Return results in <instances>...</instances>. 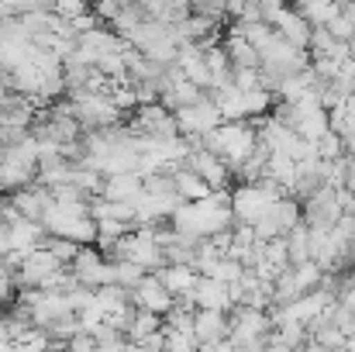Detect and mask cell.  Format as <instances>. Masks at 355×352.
I'll return each instance as SVG.
<instances>
[{"instance_id": "obj_1", "label": "cell", "mask_w": 355, "mask_h": 352, "mask_svg": "<svg viewBox=\"0 0 355 352\" xmlns=\"http://www.w3.org/2000/svg\"><path fill=\"white\" fill-rule=\"evenodd\" d=\"M235 225L232 218V190H214L211 197L197 201V204H180L169 218V228L183 238L193 242H207L218 232H228Z\"/></svg>"}, {"instance_id": "obj_2", "label": "cell", "mask_w": 355, "mask_h": 352, "mask_svg": "<svg viewBox=\"0 0 355 352\" xmlns=\"http://www.w3.org/2000/svg\"><path fill=\"white\" fill-rule=\"evenodd\" d=\"M255 145H259V138H255V124H252V121H232V124H221L218 131H211V135L200 138V149L211 152V156H218L232 173H235L238 166L255 152Z\"/></svg>"}, {"instance_id": "obj_3", "label": "cell", "mask_w": 355, "mask_h": 352, "mask_svg": "<svg viewBox=\"0 0 355 352\" xmlns=\"http://www.w3.org/2000/svg\"><path fill=\"white\" fill-rule=\"evenodd\" d=\"M42 232L76 242V245H94L97 242V225L90 218V201L87 204H55L42 218Z\"/></svg>"}, {"instance_id": "obj_4", "label": "cell", "mask_w": 355, "mask_h": 352, "mask_svg": "<svg viewBox=\"0 0 355 352\" xmlns=\"http://www.w3.org/2000/svg\"><path fill=\"white\" fill-rule=\"evenodd\" d=\"M173 121H176L180 138H204V135H211V131H218V128L225 124L218 104H214L211 97H200L197 104L180 108V111L173 115Z\"/></svg>"}, {"instance_id": "obj_5", "label": "cell", "mask_w": 355, "mask_h": 352, "mask_svg": "<svg viewBox=\"0 0 355 352\" xmlns=\"http://www.w3.org/2000/svg\"><path fill=\"white\" fill-rule=\"evenodd\" d=\"M69 273H73V280H76L80 287H87V290H101V287L111 283V262H107L94 245H83V249L76 252Z\"/></svg>"}, {"instance_id": "obj_6", "label": "cell", "mask_w": 355, "mask_h": 352, "mask_svg": "<svg viewBox=\"0 0 355 352\" xmlns=\"http://www.w3.org/2000/svg\"><path fill=\"white\" fill-rule=\"evenodd\" d=\"M180 166L190 169L197 180H204L211 190H228V187H232V169H228L218 156H211V152H204V149H190V156H187Z\"/></svg>"}, {"instance_id": "obj_7", "label": "cell", "mask_w": 355, "mask_h": 352, "mask_svg": "<svg viewBox=\"0 0 355 352\" xmlns=\"http://www.w3.org/2000/svg\"><path fill=\"white\" fill-rule=\"evenodd\" d=\"M3 201L10 204V211H14L17 218L35 221V225H42L45 211L52 208V194H49L45 187H38V183H31V187H24V190H17V194H10V197H3Z\"/></svg>"}, {"instance_id": "obj_8", "label": "cell", "mask_w": 355, "mask_h": 352, "mask_svg": "<svg viewBox=\"0 0 355 352\" xmlns=\"http://www.w3.org/2000/svg\"><path fill=\"white\" fill-rule=\"evenodd\" d=\"M128 297H131V308H135V311H148V315H155V318H166L169 308H173V297H169L166 287L155 280V273H148Z\"/></svg>"}, {"instance_id": "obj_9", "label": "cell", "mask_w": 355, "mask_h": 352, "mask_svg": "<svg viewBox=\"0 0 355 352\" xmlns=\"http://www.w3.org/2000/svg\"><path fill=\"white\" fill-rule=\"evenodd\" d=\"M193 342H197V349L228 342V315L225 311H193Z\"/></svg>"}, {"instance_id": "obj_10", "label": "cell", "mask_w": 355, "mask_h": 352, "mask_svg": "<svg viewBox=\"0 0 355 352\" xmlns=\"http://www.w3.org/2000/svg\"><path fill=\"white\" fill-rule=\"evenodd\" d=\"M141 194H145V187H141V176H138V173L107 176V180H104V190H101L104 201H111V204H131V208L141 201Z\"/></svg>"}, {"instance_id": "obj_11", "label": "cell", "mask_w": 355, "mask_h": 352, "mask_svg": "<svg viewBox=\"0 0 355 352\" xmlns=\"http://www.w3.org/2000/svg\"><path fill=\"white\" fill-rule=\"evenodd\" d=\"M190 297H193L197 311H225V315L232 311V297H228V287H225V283H218V280H211V276H200Z\"/></svg>"}, {"instance_id": "obj_12", "label": "cell", "mask_w": 355, "mask_h": 352, "mask_svg": "<svg viewBox=\"0 0 355 352\" xmlns=\"http://www.w3.org/2000/svg\"><path fill=\"white\" fill-rule=\"evenodd\" d=\"M155 280H159V283L166 287V294L176 301V297H190L200 276H197L190 266H162V269L155 273Z\"/></svg>"}, {"instance_id": "obj_13", "label": "cell", "mask_w": 355, "mask_h": 352, "mask_svg": "<svg viewBox=\"0 0 355 352\" xmlns=\"http://www.w3.org/2000/svg\"><path fill=\"white\" fill-rule=\"evenodd\" d=\"M221 49H225V56H228V62H232V69H259L262 66V59H259V52L245 42V38H235V35H225L221 38Z\"/></svg>"}, {"instance_id": "obj_14", "label": "cell", "mask_w": 355, "mask_h": 352, "mask_svg": "<svg viewBox=\"0 0 355 352\" xmlns=\"http://www.w3.org/2000/svg\"><path fill=\"white\" fill-rule=\"evenodd\" d=\"M173 187H176V197H180L183 204H197V201H204V197L214 194L204 180H197V176H193L190 169H183V166L173 173Z\"/></svg>"}, {"instance_id": "obj_15", "label": "cell", "mask_w": 355, "mask_h": 352, "mask_svg": "<svg viewBox=\"0 0 355 352\" xmlns=\"http://www.w3.org/2000/svg\"><path fill=\"white\" fill-rule=\"evenodd\" d=\"M159 332H162V318H155V315H148V311H135V318H131V328H128L124 342L141 346V342H148V339H152V335H159Z\"/></svg>"}, {"instance_id": "obj_16", "label": "cell", "mask_w": 355, "mask_h": 352, "mask_svg": "<svg viewBox=\"0 0 355 352\" xmlns=\"http://www.w3.org/2000/svg\"><path fill=\"white\" fill-rule=\"evenodd\" d=\"M328 131H335L338 138L355 135V97L342 101L338 108H331V111H328Z\"/></svg>"}, {"instance_id": "obj_17", "label": "cell", "mask_w": 355, "mask_h": 352, "mask_svg": "<svg viewBox=\"0 0 355 352\" xmlns=\"http://www.w3.org/2000/svg\"><path fill=\"white\" fill-rule=\"evenodd\" d=\"M293 10L311 24V31H314V28H328V24L342 14L338 3H300V7H293Z\"/></svg>"}, {"instance_id": "obj_18", "label": "cell", "mask_w": 355, "mask_h": 352, "mask_svg": "<svg viewBox=\"0 0 355 352\" xmlns=\"http://www.w3.org/2000/svg\"><path fill=\"white\" fill-rule=\"evenodd\" d=\"M286 242V259H290V269L311 262V245H307V225H297L293 232L283 238Z\"/></svg>"}, {"instance_id": "obj_19", "label": "cell", "mask_w": 355, "mask_h": 352, "mask_svg": "<svg viewBox=\"0 0 355 352\" xmlns=\"http://www.w3.org/2000/svg\"><path fill=\"white\" fill-rule=\"evenodd\" d=\"M94 304H97L101 315L107 318V315H118L121 308H128L131 297H128V290H121V287H114V283H107V287L94 290Z\"/></svg>"}, {"instance_id": "obj_20", "label": "cell", "mask_w": 355, "mask_h": 352, "mask_svg": "<svg viewBox=\"0 0 355 352\" xmlns=\"http://www.w3.org/2000/svg\"><path fill=\"white\" fill-rule=\"evenodd\" d=\"M38 249H45V252H49V255H52L59 266H66V269H69V266H73V259H76V252H80L83 245H76V242H66V238H55V235H45Z\"/></svg>"}, {"instance_id": "obj_21", "label": "cell", "mask_w": 355, "mask_h": 352, "mask_svg": "<svg viewBox=\"0 0 355 352\" xmlns=\"http://www.w3.org/2000/svg\"><path fill=\"white\" fill-rule=\"evenodd\" d=\"M145 276H148V273H145V269H138L135 262H111V283L121 287V290H128V294H131Z\"/></svg>"}, {"instance_id": "obj_22", "label": "cell", "mask_w": 355, "mask_h": 352, "mask_svg": "<svg viewBox=\"0 0 355 352\" xmlns=\"http://www.w3.org/2000/svg\"><path fill=\"white\" fill-rule=\"evenodd\" d=\"M162 352H197L193 328H166L162 325Z\"/></svg>"}, {"instance_id": "obj_23", "label": "cell", "mask_w": 355, "mask_h": 352, "mask_svg": "<svg viewBox=\"0 0 355 352\" xmlns=\"http://www.w3.org/2000/svg\"><path fill=\"white\" fill-rule=\"evenodd\" d=\"M342 156H345V142H342L335 131H328V135L318 138V159H321V162H335V159H342Z\"/></svg>"}, {"instance_id": "obj_24", "label": "cell", "mask_w": 355, "mask_h": 352, "mask_svg": "<svg viewBox=\"0 0 355 352\" xmlns=\"http://www.w3.org/2000/svg\"><path fill=\"white\" fill-rule=\"evenodd\" d=\"M241 273H245V266H241V262H235V259H221L207 276H211V280H218V283H225V287H232V283L241 280Z\"/></svg>"}, {"instance_id": "obj_25", "label": "cell", "mask_w": 355, "mask_h": 352, "mask_svg": "<svg viewBox=\"0 0 355 352\" xmlns=\"http://www.w3.org/2000/svg\"><path fill=\"white\" fill-rule=\"evenodd\" d=\"M324 31H328L335 42H352V38H355V24L349 21V17H345V14H338V17H335V21H331Z\"/></svg>"}, {"instance_id": "obj_26", "label": "cell", "mask_w": 355, "mask_h": 352, "mask_svg": "<svg viewBox=\"0 0 355 352\" xmlns=\"http://www.w3.org/2000/svg\"><path fill=\"white\" fill-rule=\"evenodd\" d=\"M62 352H97V342H94V335L80 332V335H73V339L66 342V349Z\"/></svg>"}, {"instance_id": "obj_27", "label": "cell", "mask_w": 355, "mask_h": 352, "mask_svg": "<svg viewBox=\"0 0 355 352\" xmlns=\"http://www.w3.org/2000/svg\"><path fill=\"white\" fill-rule=\"evenodd\" d=\"M345 159H349V156H345ZM345 190H349V194H355V159H349V162H345Z\"/></svg>"}, {"instance_id": "obj_28", "label": "cell", "mask_w": 355, "mask_h": 352, "mask_svg": "<svg viewBox=\"0 0 355 352\" xmlns=\"http://www.w3.org/2000/svg\"><path fill=\"white\" fill-rule=\"evenodd\" d=\"M197 352H232V342H218V346H207V349H197Z\"/></svg>"}, {"instance_id": "obj_29", "label": "cell", "mask_w": 355, "mask_h": 352, "mask_svg": "<svg viewBox=\"0 0 355 352\" xmlns=\"http://www.w3.org/2000/svg\"><path fill=\"white\" fill-rule=\"evenodd\" d=\"M342 142H345V156H349V159H355V135L342 138Z\"/></svg>"}, {"instance_id": "obj_30", "label": "cell", "mask_w": 355, "mask_h": 352, "mask_svg": "<svg viewBox=\"0 0 355 352\" xmlns=\"http://www.w3.org/2000/svg\"><path fill=\"white\" fill-rule=\"evenodd\" d=\"M300 352H331V349H324V346H318V342H311V339H307V342H304V349Z\"/></svg>"}]
</instances>
